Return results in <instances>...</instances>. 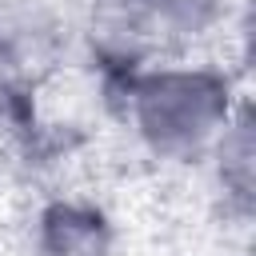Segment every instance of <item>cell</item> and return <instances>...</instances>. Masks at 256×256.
I'll use <instances>...</instances> for the list:
<instances>
[{"label":"cell","mask_w":256,"mask_h":256,"mask_svg":"<svg viewBox=\"0 0 256 256\" xmlns=\"http://www.w3.org/2000/svg\"><path fill=\"white\" fill-rule=\"evenodd\" d=\"M232 120V84L216 68H140L128 76V124L160 160H196Z\"/></svg>","instance_id":"obj_1"},{"label":"cell","mask_w":256,"mask_h":256,"mask_svg":"<svg viewBox=\"0 0 256 256\" xmlns=\"http://www.w3.org/2000/svg\"><path fill=\"white\" fill-rule=\"evenodd\" d=\"M64 40L60 0H0V64L36 68L48 64Z\"/></svg>","instance_id":"obj_2"},{"label":"cell","mask_w":256,"mask_h":256,"mask_svg":"<svg viewBox=\"0 0 256 256\" xmlns=\"http://www.w3.org/2000/svg\"><path fill=\"white\" fill-rule=\"evenodd\" d=\"M112 228L92 204L60 200L36 216L32 256H108Z\"/></svg>","instance_id":"obj_3"},{"label":"cell","mask_w":256,"mask_h":256,"mask_svg":"<svg viewBox=\"0 0 256 256\" xmlns=\"http://www.w3.org/2000/svg\"><path fill=\"white\" fill-rule=\"evenodd\" d=\"M212 156H216V176H220L224 196L240 212H248L252 208V176H256L252 156H256V148H252V116L244 108L232 112V120L224 124V132L212 144Z\"/></svg>","instance_id":"obj_4"},{"label":"cell","mask_w":256,"mask_h":256,"mask_svg":"<svg viewBox=\"0 0 256 256\" xmlns=\"http://www.w3.org/2000/svg\"><path fill=\"white\" fill-rule=\"evenodd\" d=\"M132 4L140 8L156 44L204 36L224 16V0H132Z\"/></svg>","instance_id":"obj_5"},{"label":"cell","mask_w":256,"mask_h":256,"mask_svg":"<svg viewBox=\"0 0 256 256\" xmlns=\"http://www.w3.org/2000/svg\"><path fill=\"white\" fill-rule=\"evenodd\" d=\"M16 120H20V100H16V88L0 76V132H8Z\"/></svg>","instance_id":"obj_6"}]
</instances>
